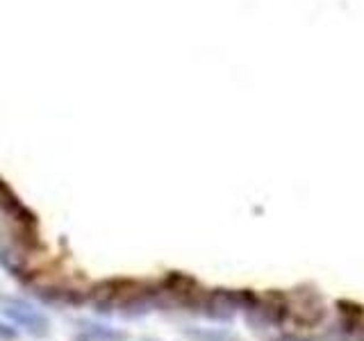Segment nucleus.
I'll return each instance as SVG.
<instances>
[{
    "label": "nucleus",
    "mask_w": 364,
    "mask_h": 341,
    "mask_svg": "<svg viewBox=\"0 0 364 341\" xmlns=\"http://www.w3.org/2000/svg\"><path fill=\"white\" fill-rule=\"evenodd\" d=\"M360 341H364V332H362V337H360Z\"/></svg>",
    "instance_id": "nucleus-1"
}]
</instances>
